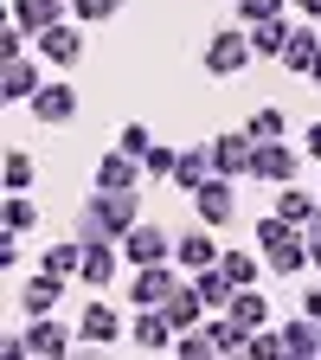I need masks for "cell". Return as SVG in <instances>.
<instances>
[{
	"label": "cell",
	"mask_w": 321,
	"mask_h": 360,
	"mask_svg": "<svg viewBox=\"0 0 321 360\" xmlns=\"http://www.w3.org/2000/svg\"><path fill=\"white\" fill-rule=\"evenodd\" d=\"M142 219V187L135 193H116V187H90L84 193V212H77V238H129V225Z\"/></svg>",
	"instance_id": "obj_1"
},
{
	"label": "cell",
	"mask_w": 321,
	"mask_h": 360,
	"mask_svg": "<svg viewBox=\"0 0 321 360\" xmlns=\"http://www.w3.org/2000/svg\"><path fill=\"white\" fill-rule=\"evenodd\" d=\"M251 26H225V32H212L206 39V52H199V65H206V77H238V71H251Z\"/></svg>",
	"instance_id": "obj_2"
},
{
	"label": "cell",
	"mask_w": 321,
	"mask_h": 360,
	"mask_svg": "<svg viewBox=\"0 0 321 360\" xmlns=\"http://www.w3.org/2000/svg\"><path fill=\"white\" fill-rule=\"evenodd\" d=\"M180 283H187V277H180V264L167 257V264H135V277H129V302L135 309H161Z\"/></svg>",
	"instance_id": "obj_3"
},
{
	"label": "cell",
	"mask_w": 321,
	"mask_h": 360,
	"mask_svg": "<svg viewBox=\"0 0 321 360\" xmlns=\"http://www.w3.org/2000/svg\"><path fill=\"white\" fill-rule=\"evenodd\" d=\"M251 161H257L251 129H225V135H212V167H218L225 180H251Z\"/></svg>",
	"instance_id": "obj_4"
},
{
	"label": "cell",
	"mask_w": 321,
	"mask_h": 360,
	"mask_svg": "<svg viewBox=\"0 0 321 360\" xmlns=\"http://www.w3.org/2000/svg\"><path fill=\"white\" fill-rule=\"evenodd\" d=\"M193 212H199V225H212V232H218V225H232V219H238V180L212 174L206 187L193 193Z\"/></svg>",
	"instance_id": "obj_5"
},
{
	"label": "cell",
	"mask_w": 321,
	"mask_h": 360,
	"mask_svg": "<svg viewBox=\"0 0 321 360\" xmlns=\"http://www.w3.org/2000/svg\"><path fill=\"white\" fill-rule=\"evenodd\" d=\"M77 347V335L65 328V322H52V315H32V328L20 335V360H32V354H45V360H65Z\"/></svg>",
	"instance_id": "obj_6"
},
{
	"label": "cell",
	"mask_w": 321,
	"mask_h": 360,
	"mask_svg": "<svg viewBox=\"0 0 321 360\" xmlns=\"http://www.w3.org/2000/svg\"><path fill=\"white\" fill-rule=\"evenodd\" d=\"M148 180V167H142V155H129V148H110L97 167H90V187H116V193H135Z\"/></svg>",
	"instance_id": "obj_7"
},
{
	"label": "cell",
	"mask_w": 321,
	"mask_h": 360,
	"mask_svg": "<svg viewBox=\"0 0 321 360\" xmlns=\"http://www.w3.org/2000/svg\"><path fill=\"white\" fill-rule=\"evenodd\" d=\"M39 58H45V65H58V71H71V65L84 58V20H58V26H45V32H39Z\"/></svg>",
	"instance_id": "obj_8"
},
{
	"label": "cell",
	"mask_w": 321,
	"mask_h": 360,
	"mask_svg": "<svg viewBox=\"0 0 321 360\" xmlns=\"http://www.w3.org/2000/svg\"><path fill=\"white\" fill-rule=\"evenodd\" d=\"M77 110H84V103H77V84H65V77H58V84H39V97L26 103V116H39L45 129H65Z\"/></svg>",
	"instance_id": "obj_9"
},
{
	"label": "cell",
	"mask_w": 321,
	"mask_h": 360,
	"mask_svg": "<svg viewBox=\"0 0 321 360\" xmlns=\"http://www.w3.org/2000/svg\"><path fill=\"white\" fill-rule=\"evenodd\" d=\"M122 264H129V257H122V245H116V238H84V270H77V277H84L90 290H110Z\"/></svg>",
	"instance_id": "obj_10"
},
{
	"label": "cell",
	"mask_w": 321,
	"mask_h": 360,
	"mask_svg": "<svg viewBox=\"0 0 321 360\" xmlns=\"http://www.w3.org/2000/svg\"><path fill=\"white\" fill-rule=\"evenodd\" d=\"M122 257H129V264H167V257H173V238L161 232V225L135 219V225H129V238H122Z\"/></svg>",
	"instance_id": "obj_11"
},
{
	"label": "cell",
	"mask_w": 321,
	"mask_h": 360,
	"mask_svg": "<svg viewBox=\"0 0 321 360\" xmlns=\"http://www.w3.org/2000/svg\"><path fill=\"white\" fill-rule=\"evenodd\" d=\"M296 148H289V135L283 142H257V161H251V180H270V187H289L296 180Z\"/></svg>",
	"instance_id": "obj_12"
},
{
	"label": "cell",
	"mask_w": 321,
	"mask_h": 360,
	"mask_svg": "<svg viewBox=\"0 0 321 360\" xmlns=\"http://www.w3.org/2000/svg\"><path fill=\"white\" fill-rule=\"evenodd\" d=\"M129 341L142 347V354H173V322H167V309H135V322H129Z\"/></svg>",
	"instance_id": "obj_13"
},
{
	"label": "cell",
	"mask_w": 321,
	"mask_h": 360,
	"mask_svg": "<svg viewBox=\"0 0 321 360\" xmlns=\"http://www.w3.org/2000/svg\"><path fill=\"white\" fill-rule=\"evenodd\" d=\"M116 335H122V315L110 302H84V315H77V347H110Z\"/></svg>",
	"instance_id": "obj_14"
},
{
	"label": "cell",
	"mask_w": 321,
	"mask_h": 360,
	"mask_svg": "<svg viewBox=\"0 0 321 360\" xmlns=\"http://www.w3.org/2000/svg\"><path fill=\"white\" fill-rule=\"evenodd\" d=\"M0 97L7 103H32L39 97V58H0Z\"/></svg>",
	"instance_id": "obj_15"
},
{
	"label": "cell",
	"mask_w": 321,
	"mask_h": 360,
	"mask_svg": "<svg viewBox=\"0 0 321 360\" xmlns=\"http://www.w3.org/2000/svg\"><path fill=\"white\" fill-rule=\"evenodd\" d=\"M315 58H321V32L296 20V32H289V45H283V58H277V65H283L289 77H308V71H315Z\"/></svg>",
	"instance_id": "obj_16"
},
{
	"label": "cell",
	"mask_w": 321,
	"mask_h": 360,
	"mask_svg": "<svg viewBox=\"0 0 321 360\" xmlns=\"http://www.w3.org/2000/svg\"><path fill=\"white\" fill-rule=\"evenodd\" d=\"M161 309H167V322H173V335H187V328H199V322H206V315H212V309H206V296L193 290V277H187V283H180V290H173V296H167Z\"/></svg>",
	"instance_id": "obj_17"
},
{
	"label": "cell",
	"mask_w": 321,
	"mask_h": 360,
	"mask_svg": "<svg viewBox=\"0 0 321 360\" xmlns=\"http://www.w3.org/2000/svg\"><path fill=\"white\" fill-rule=\"evenodd\" d=\"M173 264H180V270H206V264H218L212 225H193V232H180V238H173Z\"/></svg>",
	"instance_id": "obj_18"
},
{
	"label": "cell",
	"mask_w": 321,
	"mask_h": 360,
	"mask_svg": "<svg viewBox=\"0 0 321 360\" xmlns=\"http://www.w3.org/2000/svg\"><path fill=\"white\" fill-rule=\"evenodd\" d=\"M7 7H13V26H26V32L39 39L45 26H58V20L71 13V0H7Z\"/></svg>",
	"instance_id": "obj_19"
},
{
	"label": "cell",
	"mask_w": 321,
	"mask_h": 360,
	"mask_svg": "<svg viewBox=\"0 0 321 360\" xmlns=\"http://www.w3.org/2000/svg\"><path fill=\"white\" fill-rule=\"evenodd\" d=\"M58 296H65V277H52V270H32L26 290H20V309H26V315H52Z\"/></svg>",
	"instance_id": "obj_20"
},
{
	"label": "cell",
	"mask_w": 321,
	"mask_h": 360,
	"mask_svg": "<svg viewBox=\"0 0 321 360\" xmlns=\"http://www.w3.org/2000/svg\"><path fill=\"white\" fill-rule=\"evenodd\" d=\"M212 174H218V167H212V142H206V148H180V167H173V187H180V193H199Z\"/></svg>",
	"instance_id": "obj_21"
},
{
	"label": "cell",
	"mask_w": 321,
	"mask_h": 360,
	"mask_svg": "<svg viewBox=\"0 0 321 360\" xmlns=\"http://www.w3.org/2000/svg\"><path fill=\"white\" fill-rule=\"evenodd\" d=\"M193 290L206 296V309H232V296H238V283H232V270H225V264L193 270Z\"/></svg>",
	"instance_id": "obj_22"
},
{
	"label": "cell",
	"mask_w": 321,
	"mask_h": 360,
	"mask_svg": "<svg viewBox=\"0 0 321 360\" xmlns=\"http://www.w3.org/2000/svg\"><path fill=\"white\" fill-rule=\"evenodd\" d=\"M251 238H257V251L270 257V251H283V245H296V238H302V225H289L283 212H263V219L251 225Z\"/></svg>",
	"instance_id": "obj_23"
},
{
	"label": "cell",
	"mask_w": 321,
	"mask_h": 360,
	"mask_svg": "<svg viewBox=\"0 0 321 360\" xmlns=\"http://www.w3.org/2000/svg\"><path fill=\"white\" fill-rule=\"evenodd\" d=\"M283 347H289V360L302 354H321V322H315V315H283Z\"/></svg>",
	"instance_id": "obj_24"
},
{
	"label": "cell",
	"mask_w": 321,
	"mask_h": 360,
	"mask_svg": "<svg viewBox=\"0 0 321 360\" xmlns=\"http://www.w3.org/2000/svg\"><path fill=\"white\" fill-rule=\"evenodd\" d=\"M39 270H52V277H77V270H84V238H65V245H45L39 251Z\"/></svg>",
	"instance_id": "obj_25"
},
{
	"label": "cell",
	"mask_w": 321,
	"mask_h": 360,
	"mask_svg": "<svg viewBox=\"0 0 321 360\" xmlns=\"http://www.w3.org/2000/svg\"><path fill=\"white\" fill-rule=\"evenodd\" d=\"M289 32H296V20H289V13H283V20H263V26H251V52H257V58H283Z\"/></svg>",
	"instance_id": "obj_26"
},
{
	"label": "cell",
	"mask_w": 321,
	"mask_h": 360,
	"mask_svg": "<svg viewBox=\"0 0 321 360\" xmlns=\"http://www.w3.org/2000/svg\"><path fill=\"white\" fill-rule=\"evenodd\" d=\"M315 206H321V200H315V193H302L296 180H289V187H277V206H270V212H283L289 225H302V232H308V219H315Z\"/></svg>",
	"instance_id": "obj_27"
},
{
	"label": "cell",
	"mask_w": 321,
	"mask_h": 360,
	"mask_svg": "<svg viewBox=\"0 0 321 360\" xmlns=\"http://www.w3.org/2000/svg\"><path fill=\"white\" fill-rule=\"evenodd\" d=\"M263 264H270V277H283V283H296L302 270H315V264H308V238H296V245H283V251H270Z\"/></svg>",
	"instance_id": "obj_28"
},
{
	"label": "cell",
	"mask_w": 321,
	"mask_h": 360,
	"mask_svg": "<svg viewBox=\"0 0 321 360\" xmlns=\"http://www.w3.org/2000/svg\"><path fill=\"white\" fill-rule=\"evenodd\" d=\"M244 129H251V142H283V135H289V116L277 103H263V110L244 116Z\"/></svg>",
	"instance_id": "obj_29"
},
{
	"label": "cell",
	"mask_w": 321,
	"mask_h": 360,
	"mask_svg": "<svg viewBox=\"0 0 321 360\" xmlns=\"http://www.w3.org/2000/svg\"><path fill=\"white\" fill-rule=\"evenodd\" d=\"M218 264L232 270V283H238V290H251L257 277H270V264H263V251H257V257H251V251H218Z\"/></svg>",
	"instance_id": "obj_30"
},
{
	"label": "cell",
	"mask_w": 321,
	"mask_h": 360,
	"mask_svg": "<svg viewBox=\"0 0 321 360\" xmlns=\"http://www.w3.org/2000/svg\"><path fill=\"white\" fill-rule=\"evenodd\" d=\"M232 315H238L244 328H270V315H277V309H270V302L257 296V283H251V290H238V296H232Z\"/></svg>",
	"instance_id": "obj_31"
},
{
	"label": "cell",
	"mask_w": 321,
	"mask_h": 360,
	"mask_svg": "<svg viewBox=\"0 0 321 360\" xmlns=\"http://www.w3.org/2000/svg\"><path fill=\"white\" fill-rule=\"evenodd\" d=\"M39 187V161L26 148H7V193H32Z\"/></svg>",
	"instance_id": "obj_32"
},
{
	"label": "cell",
	"mask_w": 321,
	"mask_h": 360,
	"mask_svg": "<svg viewBox=\"0 0 321 360\" xmlns=\"http://www.w3.org/2000/svg\"><path fill=\"white\" fill-rule=\"evenodd\" d=\"M173 354H180V360H212V354H218V341H212V328L199 322V328H187V335L173 341Z\"/></svg>",
	"instance_id": "obj_33"
},
{
	"label": "cell",
	"mask_w": 321,
	"mask_h": 360,
	"mask_svg": "<svg viewBox=\"0 0 321 360\" xmlns=\"http://www.w3.org/2000/svg\"><path fill=\"white\" fill-rule=\"evenodd\" d=\"M283 13H296L289 0H238V26H263V20H283Z\"/></svg>",
	"instance_id": "obj_34"
},
{
	"label": "cell",
	"mask_w": 321,
	"mask_h": 360,
	"mask_svg": "<svg viewBox=\"0 0 321 360\" xmlns=\"http://www.w3.org/2000/svg\"><path fill=\"white\" fill-rule=\"evenodd\" d=\"M45 212L32 206V193H7V232H32Z\"/></svg>",
	"instance_id": "obj_35"
},
{
	"label": "cell",
	"mask_w": 321,
	"mask_h": 360,
	"mask_svg": "<svg viewBox=\"0 0 321 360\" xmlns=\"http://www.w3.org/2000/svg\"><path fill=\"white\" fill-rule=\"evenodd\" d=\"M116 13H122V0H71V20H84V26H103Z\"/></svg>",
	"instance_id": "obj_36"
},
{
	"label": "cell",
	"mask_w": 321,
	"mask_h": 360,
	"mask_svg": "<svg viewBox=\"0 0 321 360\" xmlns=\"http://www.w3.org/2000/svg\"><path fill=\"white\" fill-rule=\"evenodd\" d=\"M142 167H148V180H173V167H180V148H167V142H155V148L142 155Z\"/></svg>",
	"instance_id": "obj_37"
},
{
	"label": "cell",
	"mask_w": 321,
	"mask_h": 360,
	"mask_svg": "<svg viewBox=\"0 0 321 360\" xmlns=\"http://www.w3.org/2000/svg\"><path fill=\"white\" fill-rule=\"evenodd\" d=\"M244 354H251V360H277V354H289V347H283V328H277V335H270V328H251V347H244Z\"/></svg>",
	"instance_id": "obj_38"
},
{
	"label": "cell",
	"mask_w": 321,
	"mask_h": 360,
	"mask_svg": "<svg viewBox=\"0 0 321 360\" xmlns=\"http://www.w3.org/2000/svg\"><path fill=\"white\" fill-rule=\"evenodd\" d=\"M116 148H129V155H148V148H155V135H148L142 122H122V135H116Z\"/></svg>",
	"instance_id": "obj_39"
},
{
	"label": "cell",
	"mask_w": 321,
	"mask_h": 360,
	"mask_svg": "<svg viewBox=\"0 0 321 360\" xmlns=\"http://www.w3.org/2000/svg\"><path fill=\"white\" fill-rule=\"evenodd\" d=\"M26 232H7V238H0V270H20L26 264V245H20Z\"/></svg>",
	"instance_id": "obj_40"
},
{
	"label": "cell",
	"mask_w": 321,
	"mask_h": 360,
	"mask_svg": "<svg viewBox=\"0 0 321 360\" xmlns=\"http://www.w3.org/2000/svg\"><path fill=\"white\" fill-rule=\"evenodd\" d=\"M302 238H308V264L321 270V219H308V232H302Z\"/></svg>",
	"instance_id": "obj_41"
},
{
	"label": "cell",
	"mask_w": 321,
	"mask_h": 360,
	"mask_svg": "<svg viewBox=\"0 0 321 360\" xmlns=\"http://www.w3.org/2000/svg\"><path fill=\"white\" fill-rule=\"evenodd\" d=\"M302 155H308V161H321V122H308V135H302Z\"/></svg>",
	"instance_id": "obj_42"
},
{
	"label": "cell",
	"mask_w": 321,
	"mask_h": 360,
	"mask_svg": "<svg viewBox=\"0 0 321 360\" xmlns=\"http://www.w3.org/2000/svg\"><path fill=\"white\" fill-rule=\"evenodd\" d=\"M302 315H315V322H321V283H315V290H302Z\"/></svg>",
	"instance_id": "obj_43"
},
{
	"label": "cell",
	"mask_w": 321,
	"mask_h": 360,
	"mask_svg": "<svg viewBox=\"0 0 321 360\" xmlns=\"http://www.w3.org/2000/svg\"><path fill=\"white\" fill-rule=\"evenodd\" d=\"M289 7H296L302 20H321V0H289Z\"/></svg>",
	"instance_id": "obj_44"
},
{
	"label": "cell",
	"mask_w": 321,
	"mask_h": 360,
	"mask_svg": "<svg viewBox=\"0 0 321 360\" xmlns=\"http://www.w3.org/2000/svg\"><path fill=\"white\" fill-rule=\"evenodd\" d=\"M315 219H321V206H315Z\"/></svg>",
	"instance_id": "obj_45"
},
{
	"label": "cell",
	"mask_w": 321,
	"mask_h": 360,
	"mask_svg": "<svg viewBox=\"0 0 321 360\" xmlns=\"http://www.w3.org/2000/svg\"><path fill=\"white\" fill-rule=\"evenodd\" d=\"M232 7H238V0H232Z\"/></svg>",
	"instance_id": "obj_46"
}]
</instances>
